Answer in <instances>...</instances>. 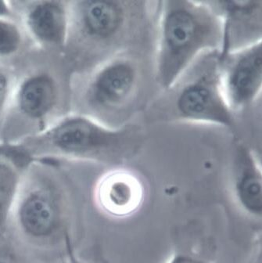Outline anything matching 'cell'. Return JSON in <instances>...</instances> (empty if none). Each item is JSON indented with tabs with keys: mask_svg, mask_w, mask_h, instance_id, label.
Returning a JSON list of instances; mask_svg holds the SVG:
<instances>
[{
	"mask_svg": "<svg viewBox=\"0 0 262 263\" xmlns=\"http://www.w3.org/2000/svg\"><path fill=\"white\" fill-rule=\"evenodd\" d=\"M11 218L29 238L39 241L51 240L64 227L65 214L62 199L60 194L48 186L20 191Z\"/></svg>",
	"mask_w": 262,
	"mask_h": 263,
	"instance_id": "cell-6",
	"label": "cell"
},
{
	"mask_svg": "<svg viewBox=\"0 0 262 263\" xmlns=\"http://www.w3.org/2000/svg\"><path fill=\"white\" fill-rule=\"evenodd\" d=\"M154 76L160 89H170L202 55L221 51L222 19L212 2H160Z\"/></svg>",
	"mask_w": 262,
	"mask_h": 263,
	"instance_id": "cell-1",
	"label": "cell"
},
{
	"mask_svg": "<svg viewBox=\"0 0 262 263\" xmlns=\"http://www.w3.org/2000/svg\"><path fill=\"white\" fill-rule=\"evenodd\" d=\"M232 194L247 216L262 221V168L254 151L238 143L233 155Z\"/></svg>",
	"mask_w": 262,
	"mask_h": 263,
	"instance_id": "cell-9",
	"label": "cell"
},
{
	"mask_svg": "<svg viewBox=\"0 0 262 263\" xmlns=\"http://www.w3.org/2000/svg\"><path fill=\"white\" fill-rule=\"evenodd\" d=\"M8 13V7L4 1H0V16L7 15Z\"/></svg>",
	"mask_w": 262,
	"mask_h": 263,
	"instance_id": "cell-17",
	"label": "cell"
},
{
	"mask_svg": "<svg viewBox=\"0 0 262 263\" xmlns=\"http://www.w3.org/2000/svg\"><path fill=\"white\" fill-rule=\"evenodd\" d=\"M220 58L224 96L236 114L261 97L262 35L245 46L220 53Z\"/></svg>",
	"mask_w": 262,
	"mask_h": 263,
	"instance_id": "cell-5",
	"label": "cell"
},
{
	"mask_svg": "<svg viewBox=\"0 0 262 263\" xmlns=\"http://www.w3.org/2000/svg\"><path fill=\"white\" fill-rule=\"evenodd\" d=\"M20 188L17 172L10 164L0 162V235L5 233Z\"/></svg>",
	"mask_w": 262,
	"mask_h": 263,
	"instance_id": "cell-12",
	"label": "cell"
},
{
	"mask_svg": "<svg viewBox=\"0 0 262 263\" xmlns=\"http://www.w3.org/2000/svg\"><path fill=\"white\" fill-rule=\"evenodd\" d=\"M165 263H211L206 258L190 251L179 250L174 252Z\"/></svg>",
	"mask_w": 262,
	"mask_h": 263,
	"instance_id": "cell-14",
	"label": "cell"
},
{
	"mask_svg": "<svg viewBox=\"0 0 262 263\" xmlns=\"http://www.w3.org/2000/svg\"><path fill=\"white\" fill-rule=\"evenodd\" d=\"M57 99L56 82L46 74L30 78L22 85L19 92L21 109L32 119L45 117L54 107Z\"/></svg>",
	"mask_w": 262,
	"mask_h": 263,
	"instance_id": "cell-11",
	"label": "cell"
},
{
	"mask_svg": "<svg viewBox=\"0 0 262 263\" xmlns=\"http://www.w3.org/2000/svg\"><path fill=\"white\" fill-rule=\"evenodd\" d=\"M169 119L232 129L235 112L226 101L220 51L199 58L170 89Z\"/></svg>",
	"mask_w": 262,
	"mask_h": 263,
	"instance_id": "cell-3",
	"label": "cell"
},
{
	"mask_svg": "<svg viewBox=\"0 0 262 263\" xmlns=\"http://www.w3.org/2000/svg\"><path fill=\"white\" fill-rule=\"evenodd\" d=\"M137 134L128 125L111 127L82 112L67 115L29 143L32 150H15L23 161L49 155L73 161L110 162L123 159L137 147Z\"/></svg>",
	"mask_w": 262,
	"mask_h": 263,
	"instance_id": "cell-2",
	"label": "cell"
},
{
	"mask_svg": "<svg viewBox=\"0 0 262 263\" xmlns=\"http://www.w3.org/2000/svg\"><path fill=\"white\" fill-rule=\"evenodd\" d=\"M7 88H8V83H7V79L4 74L0 73V106L2 105L3 103L5 101Z\"/></svg>",
	"mask_w": 262,
	"mask_h": 263,
	"instance_id": "cell-16",
	"label": "cell"
},
{
	"mask_svg": "<svg viewBox=\"0 0 262 263\" xmlns=\"http://www.w3.org/2000/svg\"><path fill=\"white\" fill-rule=\"evenodd\" d=\"M256 158H257V161H258L259 164H260V166L262 168V153H260V152H256Z\"/></svg>",
	"mask_w": 262,
	"mask_h": 263,
	"instance_id": "cell-18",
	"label": "cell"
},
{
	"mask_svg": "<svg viewBox=\"0 0 262 263\" xmlns=\"http://www.w3.org/2000/svg\"><path fill=\"white\" fill-rule=\"evenodd\" d=\"M28 24L33 35L40 43L51 46H64L71 35V3H36L28 13Z\"/></svg>",
	"mask_w": 262,
	"mask_h": 263,
	"instance_id": "cell-10",
	"label": "cell"
},
{
	"mask_svg": "<svg viewBox=\"0 0 262 263\" xmlns=\"http://www.w3.org/2000/svg\"><path fill=\"white\" fill-rule=\"evenodd\" d=\"M20 33L11 24L0 21V55L13 53L18 49Z\"/></svg>",
	"mask_w": 262,
	"mask_h": 263,
	"instance_id": "cell-13",
	"label": "cell"
},
{
	"mask_svg": "<svg viewBox=\"0 0 262 263\" xmlns=\"http://www.w3.org/2000/svg\"><path fill=\"white\" fill-rule=\"evenodd\" d=\"M146 190L140 178L130 170L112 168L102 175L93 188V201L99 212L112 219L133 217L140 211Z\"/></svg>",
	"mask_w": 262,
	"mask_h": 263,
	"instance_id": "cell-8",
	"label": "cell"
},
{
	"mask_svg": "<svg viewBox=\"0 0 262 263\" xmlns=\"http://www.w3.org/2000/svg\"><path fill=\"white\" fill-rule=\"evenodd\" d=\"M65 254H64V263H85L77 255V252L74 250L72 242H71L70 236H67L64 243Z\"/></svg>",
	"mask_w": 262,
	"mask_h": 263,
	"instance_id": "cell-15",
	"label": "cell"
},
{
	"mask_svg": "<svg viewBox=\"0 0 262 263\" xmlns=\"http://www.w3.org/2000/svg\"><path fill=\"white\" fill-rule=\"evenodd\" d=\"M0 263H12L10 261H6V260H0Z\"/></svg>",
	"mask_w": 262,
	"mask_h": 263,
	"instance_id": "cell-19",
	"label": "cell"
},
{
	"mask_svg": "<svg viewBox=\"0 0 262 263\" xmlns=\"http://www.w3.org/2000/svg\"><path fill=\"white\" fill-rule=\"evenodd\" d=\"M125 1L82 0L71 3V31L82 41L109 45L123 35L129 25L130 4Z\"/></svg>",
	"mask_w": 262,
	"mask_h": 263,
	"instance_id": "cell-7",
	"label": "cell"
},
{
	"mask_svg": "<svg viewBox=\"0 0 262 263\" xmlns=\"http://www.w3.org/2000/svg\"><path fill=\"white\" fill-rule=\"evenodd\" d=\"M140 69L134 58L125 53L112 55L97 66L87 79L82 93L85 115L121 111L133 102L140 84Z\"/></svg>",
	"mask_w": 262,
	"mask_h": 263,
	"instance_id": "cell-4",
	"label": "cell"
}]
</instances>
